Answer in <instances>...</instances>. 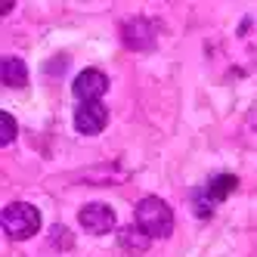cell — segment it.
I'll use <instances>...</instances> for the list:
<instances>
[{
  "label": "cell",
  "instance_id": "30bf717a",
  "mask_svg": "<svg viewBox=\"0 0 257 257\" xmlns=\"http://www.w3.org/2000/svg\"><path fill=\"white\" fill-rule=\"evenodd\" d=\"M192 201H195V211H198L201 217H208V214H211V205H214V201H211L208 189H198V192L192 195Z\"/></svg>",
  "mask_w": 257,
  "mask_h": 257
},
{
  "label": "cell",
  "instance_id": "277c9868",
  "mask_svg": "<svg viewBox=\"0 0 257 257\" xmlns=\"http://www.w3.org/2000/svg\"><path fill=\"white\" fill-rule=\"evenodd\" d=\"M105 121H108V112H105V105L99 99L96 102H81L75 108V127H78L84 137L99 134L102 127H105Z\"/></svg>",
  "mask_w": 257,
  "mask_h": 257
},
{
  "label": "cell",
  "instance_id": "9c48e42d",
  "mask_svg": "<svg viewBox=\"0 0 257 257\" xmlns=\"http://www.w3.org/2000/svg\"><path fill=\"white\" fill-rule=\"evenodd\" d=\"M0 124H4V134H0V143H4V146H10V143L16 140V118H13L10 112H4V115H0Z\"/></svg>",
  "mask_w": 257,
  "mask_h": 257
},
{
  "label": "cell",
  "instance_id": "7a4b0ae2",
  "mask_svg": "<svg viewBox=\"0 0 257 257\" xmlns=\"http://www.w3.org/2000/svg\"><path fill=\"white\" fill-rule=\"evenodd\" d=\"M4 229L10 238H31L41 229V214L34 205H25V201H16V205H7L4 211Z\"/></svg>",
  "mask_w": 257,
  "mask_h": 257
},
{
  "label": "cell",
  "instance_id": "ba28073f",
  "mask_svg": "<svg viewBox=\"0 0 257 257\" xmlns=\"http://www.w3.org/2000/svg\"><path fill=\"white\" fill-rule=\"evenodd\" d=\"M232 189H235V177H232V174H220V177H214V180L208 183V195H211L214 205H217V201H223Z\"/></svg>",
  "mask_w": 257,
  "mask_h": 257
},
{
  "label": "cell",
  "instance_id": "6da1fadb",
  "mask_svg": "<svg viewBox=\"0 0 257 257\" xmlns=\"http://www.w3.org/2000/svg\"><path fill=\"white\" fill-rule=\"evenodd\" d=\"M137 226L149 238H168L174 232V214L158 195H146L137 201Z\"/></svg>",
  "mask_w": 257,
  "mask_h": 257
},
{
  "label": "cell",
  "instance_id": "8992f818",
  "mask_svg": "<svg viewBox=\"0 0 257 257\" xmlns=\"http://www.w3.org/2000/svg\"><path fill=\"white\" fill-rule=\"evenodd\" d=\"M149 242H152V238L146 235L140 226H124V229L118 232V245H121V251L131 254V257H140L146 248H149Z\"/></svg>",
  "mask_w": 257,
  "mask_h": 257
},
{
  "label": "cell",
  "instance_id": "3957f363",
  "mask_svg": "<svg viewBox=\"0 0 257 257\" xmlns=\"http://www.w3.org/2000/svg\"><path fill=\"white\" fill-rule=\"evenodd\" d=\"M71 90H75V96L81 102H96L108 90V78L102 75L99 68H84L81 75L75 78V84H71Z\"/></svg>",
  "mask_w": 257,
  "mask_h": 257
},
{
  "label": "cell",
  "instance_id": "5b68a950",
  "mask_svg": "<svg viewBox=\"0 0 257 257\" xmlns=\"http://www.w3.org/2000/svg\"><path fill=\"white\" fill-rule=\"evenodd\" d=\"M78 220H81V226L87 232H96V235L115 229V211L108 208V205H84L81 214H78Z\"/></svg>",
  "mask_w": 257,
  "mask_h": 257
},
{
  "label": "cell",
  "instance_id": "52a82bcc",
  "mask_svg": "<svg viewBox=\"0 0 257 257\" xmlns=\"http://www.w3.org/2000/svg\"><path fill=\"white\" fill-rule=\"evenodd\" d=\"M0 78H4L7 87H25V81H28V68H25L22 59L7 56L4 65H0Z\"/></svg>",
  "mask_w": 257,
  "mask_h": 257
}]
</instances>
